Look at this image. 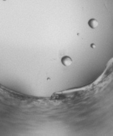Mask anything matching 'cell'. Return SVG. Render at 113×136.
Masks as SVG:
<instances>
[{
    "label": "cell",
    "mask_w": 113,
    "mask_h": 136,
    "mask_svg": "<svg viewBox=\"0 0 113 136\" xmlns=\"http://www.w3.org/2000/svg\"><path fill=\"white\" fill-rule=\"evenodd\" d=\"M62 63L64 65L67 67V66H69L72 64V60L70 57L64 56L62 59Z\"/></svg>",
    "instance_id": "1"
},
{
    "label": "cell",
    "mask_w": 113,
    "mask_h": 136,
    "mask_svg": "<svg viewBox=\"0 0 113 136\" xmlns=\"http://www.w3.org/2000/svg\"><path fill=\"white\" fill-rule=\"evenodd\" d=\"M98 22L95 19H91L88 22V25L92 29H95L98 26Z\"/></svg>",
    "instance_id": "2"
}]
</instances>
